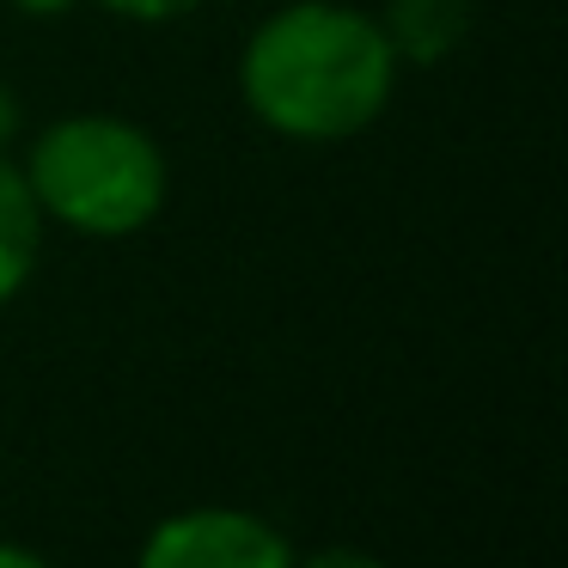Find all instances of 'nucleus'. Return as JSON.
<instances>
[{
	"instance_id": "1",
	"label": "nucleus",
	"mask_w": 568,
	"mask_h": 568,
	"mask_svg": "<svg viewBox=\"0 0 568 568\" xmlns=\"http://www.w3.org/2000/svg\"><path fill=\"white\" fill-rule=\"evenodd\" d=\"M397 68L373 13L348 0H287L239 50V92L287 141H348L385 116Z\"/></svg>"
},
{
	"instance_id": "2",
	"label": "nucleus",
	"mask_w": 568,
	"mask_h": 568,
	"mask_svg": "<svg viewBox=\"0 0 568 568\" xmlns=\"http://www.w3.org/2000/svg\"><path fill=\"white\" fill-rule=\"evenodd\" d=\"M26 190L43 221L80 239H135L172 196L165 148L129 116L80 111L38 129L26 153Z\"/></svg>"
},
{
	"instance_id": "3",
	"label": "nucleus",
	"mask_w": 568,
	"mask_h": 568,
	"mask_svg": "<svg viewBox=\"0 0 568 568\" xmlns=\"http://www.w3.org/2000/svg\"><path fill=\"white\" fill-rule=\"evenodd\" d=\"M294 544L251 507H184L141 538L135 568H294Z\"/></svg>"
},
{
	"instance_id": "4",
	"label": "nucleus",
	"mask_w": 568,
	"mask_h": 568,
	"mask_svg": "<svg viewBox=\"0 0 568 568\" xmlns=\"http://www.w3.org/2000/svg\"><path fill=\"white\" fill-rule=\"evenodd\" d=\"M379 31L397 62L440 68L470 38V0H385Z\"/></svg>"
},
{
	"instance_id": "5",
	"label": "nucleus",
	"mask_w": 568,
	"mask_h": 568,
	"mask_svg": "<svg viewBox=\"0 0 568 568\" xmlns=\"http://www.w3.org/2000/svg\"><path fill=\"white\" fill-rule=\"evenodd\" d=\"M38 251H43V214L26 190V172L0 153V306H13L26 294Z\"/></svg>"
},
{
	"instance_id": "6",
	"label": "nucleus",
	"mask_w": 568,
	"mask_h": 568,
	"mask_svg": "<svg viewBox=\"0 0 568 568\" xmlns=\"http://www.w3.org/2000/svg\"><path fill=\"white\" fill-rule=\"evenodd\" d=\"M92 7H104V13L129 19V26H172V19L196 13L202 0H92Z\"/></svg>"
},
{
	"instance_id": "7",
	"label": "nucleus",
	"mask_w": 568,
	"mask_h": 568,
	"mask_svg": "<svg viewBox=\"0 0 568 568\" xmlns=\"http://www.w3.org/2000/svg\"><path fill=\"white\" fill-rule=\"evenodd\" d=\"M294 568H385V562L367 550H355V544H331V550L306 556V562H294Z\"/></svg>"
},
{
	"instance_id": "8",
	"label": "nucleus",
	"mask_w": 568,
	"mask_h": 568,
	"mask_svg": "<svg viewBox=\"0 0 568 568\" xmlns=\"http://www.w3.org/2000/svg\"><path fill=\"white\" fill-rule=\"evenodd\" d=\"M19 123H26V111H19V92L7 87V80H0V153H7V148L19 141Z\"/></svg>"
},
{
	"instance_id": "9",
	"label": "nucleus",
	"mask_w": 568,
	"mask_h": 568,
	"mask_svg": "<svg viewBox=\"0 0 568 568\" xmlns=\"http://www.w3.org/2000/svg\"><path fill=\"white\" fill-rule=\"evenodd\" d=\"M0 568H55L50 556H38L31 544H13V538H0Z\"/></svg>"
},
{
	"instance_id": "10",
	"label": "nucleus",
	"mask_w": 568,
	"mask_h": 568,
	"mask_svg": "<svg viewBox=\"0 0 568 568\" xmlns=\"http://www.w3.org/2000/svg\"><path fill=\"white\" fill-rule=\"evenodd\" d=\"M13 7H19V13H31V19H62L74 0H13Z\"/></svg>"
}]
</instances>
